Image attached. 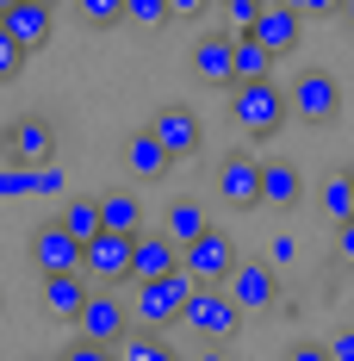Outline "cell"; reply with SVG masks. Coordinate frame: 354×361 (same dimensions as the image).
I'll return each instance as SVG.
<instances>
[{"mask_svg":"<svg viewBox=\"0 0 354 361\" xmlns=\"http://www.w3.org/2000/svg\"><path fill=\"white\" fill-rule=\"evenodd\" d=\"M63 224H69L81 243H94L100 231H106V218H100V200H87V193H75V200H63Z\"/></svg>","mask_w":354,"mask_h":361,"instance_id":"cell-25","label":"cell"},{"mask_svg":"<svg viewBox=\"0 0 354 361\" xmlns=\"http://www.w3.org/2000/svg\"><path fill=\"white\" fill-rule=\"evenodd\" d=\"M32 268L37 274H87V243L75 237L69 224H37L32 231Z\"/></svg>","mask_w":354,"mask_h":361,"instance_id":"cell-5","label":"cell"},{"mask_svg":"<svg viewBox=\"0 0 354 361\" xmlns=\"http://www.w3.org/2000/svg\"><path fill=\"white\" fill-rule=\"evenodd\" d=\"M149 131L175 149V162H180V156H199V144H206V125L193 118V106H180V100H168V106L156 112V118H149Z\"/></svg>","mask_w":354,"mask_h":361,"instance_id":"cell-15","label":"cell"},{"mask_svg":"<svg viewBox=\"0 0 354 361\" xmlns=\"http://www.w3.org/2000/svg\"><path fill=\"white\" fill-rule=\"evenodd\" d=\"M286 361H336V355H329V343H292Z\"/></svg>","mask_w":354,"mask_h":361,"instance_id":"cell-35","label":"cell"},{"mask_svg":"<svg viewBox=\"0 0 354 361\" xmlns=\"http://www.w3.org/2000/svg\"><path fill=\"white\" fill-rule=\"evenodd\" d=\"M180 324L199 330L206 343H224V336L243 330V305H236V293H230V287H193L187 312H180Z\"/></svg>","mask_w":354,"mask_h":361,"instance_id":"cell-3","label":"cell"},{"mask_svg":"<svg viewBox=\"0 0 354 361\" xmlns=\"http://www.w3.org/2000/svg\"><path fill=\"white\" fill-rule=\"evenodd\" d=\"M292 13H305V19H329V13H342V0H280Z\"/></svg>","mask_w":354,"mask_h":361,"instance_id":"cell-33","label":"cell"},{"mask_svg":"<svg viewBox=\"0 0 354 361\" xmlns=\"http://www.w3.org/2000/svg\"><path fill=\"white\" fill-rule=\"evenodd\" d=\"M261 13H267V0H224V19L236 25V37H248L261 25Z\"/></svg>","mask_w":354,"mask_h":361,"instance_id":"cell-27","label":"cell"},{"mask_svg":"<svg viewBox=\"0 0 354 361\" xmlns=\"http://www.w3.org/2000/svg\"><path fill=\"white\" fill-rule=\"evenodd\" d=\"M125 19L143 25V32H156V25H168L175 13H168V0H125Z\"/></svg>","mask_w":354,"mask_h":361,"instance_id":"cell-26","label":"cell"},{"mask_svg":"<svg viewBox=\"0 0 354 361\" xmlns=\"http://www.w3.org/2000/svg\"><path fill=\"white\" fill-rule=\"evenodd\" d=\"M193 274L180 268V274H162V281H137V299H131V318L137 330H168L180 324V312H187V299H193Z\"/></svg>","mask_w":354,"mask_h":361,"instance_id":"cell-2","label":"cell"},{"mask_svg":"<svg viewBox=\"0 0 354 361\" xmlns=\"http://www.w3.org/2000/svg\"><path fill=\"white\" fill-rule=\"evenodd\" d=\"M75 330L87 336V343H106V349H118L131 330H137V318H131V305L118 299L112 287H94V299L81 305V318H75Z\"/></svg>","mask_w":354,"mask_h":361,"instance_id":"cell-6","label":"cell"},{"mask_svg":"<svg viewBox=\"0 0 354 361\" xmlns=\"http://www.w3.org/2000/svg\"><path fill=\"white\" fill-rule=\"evenodd\" d=\"M100 218H106V231H125V237H137L143 231V206H137V193H100Z\"/></svg>","mask_w":354,"mask_h":361,"instance_id":"cell-22","label":"cell"},{"mask_svg":"<svg viewBox=\"0 0 354 361\" xmlns=\"http://www.w3.org/2000/svg\"><path fill=\"white\" fill-rule=\"evenodd\" d=\"M118 361H187V355H180L162 330H131V336L118 343Z\"/></svg>","mask_w":354,"mask_h":361,"instance_id":"cell-21","label":"cell"},{"mask_svg":"<svg viewBox=\"0 0 354 361\" xmlns=\"http://www.w3.org/2000/svg\"><path fill=\"white\" fill-rule=\"evenodd\" d=\"M274 50L261 37H236V81H274Z\"/></svg>","mask_w":354,"mask_h":361,"instance_id":"cell-23","label":"cell"},{"mask_svg":"<svg viewBox=\"0 0 354 361\" xmlns=\"http://www.w3.org/2000/svg\"><path fill=\"white\" fill-rule=\"evenodd\" d=\"M187 268V250H180L168 231H137V250H131V281H162V274H180Z\"/></svg>","mask_w":354,"mask_h":361,"instance_id":"cell-10","label":"cell"},{"mask_svg":"<svg viewBox=\"0 0 354 361\" xmlns=\"http://www.w3.org/2000/svg\"><path fill=\"white\" fill-rule=\"evenodd\" d=\"M87 299H94V281H87V274H44V281H37V305H44V318H56V324H75Z\"/></svg>","mask_w":354,"mask_h":361,"instance_id":"cell-11","label":"cell"},{"mask_svg":"<svg viewBox=\"0 0 354 361\" xmlns=\"http://www.w3.org/2000/svg\"><path fill=\"white\" fill-rule=\"evenodd\" d=\"M342 112V81L329 69H305L292 75V118H305V125H329Z\"/></svg>","mask_w":354,"mask_h":361,"instance_id":"cell-7","label":"cell"},{"mask_svg":"<svg viewBox=\"0 0 354 361\" xmlns=\"http://www.w3.org/2000/svg\"><path fill=\"white\" fill-rule=\"evenodd\" d=\"M19 69H25V50H19V44H13V32L0 25V81H13Z\"/></svg>","mask_w":354,"mask_h":361,"instance_id":"cell-30","label":"cell"},{"mask_svg":"<svg viewBox=\"0 0 354 361\" xmlns=\"http://www.w3.org/2000/svg\"><path fill=\"white\" fill-rule=\"evenodd\" d=\"M336 262L354 268V218H348V224H336Z\"/></svg>","mask_w":354,"mask_h":361,"instance_id":"cell-34","label":"cell"},{"mask_svg":"<svg viewBox=\"0 0 354 361\" xmlns=\"http://www.w3.org/2000/svg\"><path fill=\"white\" fill-rule=\"evenodd\" d=\"M267 262H274V268H292V237H274V250H267Z\"/></svg>","mask_w":354,"mask_h":361,"instance_id":"cell-38","label":"cell"},{"mask_svg":"<svg viewBox=\"0 0 354 361\" xmlns=\"http://www.w3.org/2000/svg\"><path fill=\"white\" fill-rule=\"evenodd\" d=\"M125 169H131L137 180H162L168 169H175V149L143 125V131H131V144H125Z\"/></svg>","mask_w":354,"mask_h":361,"instance_id":"cell-17","label":"cell"},{"mask_svg":"<svg viewBox=\"0 0 354 361\" xmlns=\"http://www.w3.org/2000/svg\"><path fill=\"white\" fill-rule=\"evenodd\" d=\"M193 75L206 87H236V37L230 32H206L193 44Z\"/></svg>","mask_w":354,"mask_h":361,"instance_id":"cell-12","label":"cell"},{"mask_svg":"<svg viewBox=\"0 0 354 361\" xmlns=\"http://www.w3.org/2000/svg\"><path fill=\"white\" fill-rule=\"evenodd\" d=\"M329 355H336V361H354V324H342L336 336H329Z\"/></svg>","mask_w":354,"mask_h":361,"instance_id":"cell-36","label":"cell"},{"mask_svg":"<svg viewBox=\"0 0 354 361\" xmlns=\"http://www.w3.org/2000/svg\"><path fill=\"white\" fill-rule=\"evenodd\" d=\"M206 6H212V0H168V13H175V19H199Z\"/></svg>","mask_w":354,"mask_h":361,"instance_id":"cell-37","label":"cell"},{"mask_svg":"<svg viewBox=\"0 0 354 361\" xmlns=\"http://www.w3.org/2000/svg\"><path fill=\"white\" fill-rule=\"evenodd\" d=\"M0 25H6V32H13V44L32 56V50H44V44H50V6H44V0H19Z\"/></svg>","mask_w":354,"mask_h":361,"instance_id":"cell-19","label":"cell"},{"mask_svg":"<svg viewBox=\"0 0 354 361\" xmlns=\"http://www.w3.org/2000/svg\"><path fill=\"white\" fill-rule=\"evenodd\" d=\"M44 6H56V0H44Z\"/></svg>","mask_w":354,"mask_h":361,"instance_id":"cell-42","label":"cell"},{"mask_svg":"<svg viewBox=\"0 0 354 361\" xmlns=\"http://www.w3.org/2000/svg\"><path fill=\"white\" fill-rule=\"evenodd\" d=\"M19 193H32V169H19V162H0V200H19Z\"/></svg>","mask_w":354,"mask_h":361,"instance_id":"cell-29","label":"cell"},{"mask_svg":"<svg viewBox=\"0 0 354 361\" xmlns=\"http://www.w3.org/2000/svg\"><path fill=\"white\" fill-rule=\"evenodd\" d=\"M56 361H118V349H106V343H87V336H81V343H69Z\"/></svg>","mask_w":354,"mask_h":361,"instance_id":"cell-31","label":"cell"},{"mask_svg":"<svg viewBox=\"0 0 354 361\" xmlns=\"http://www.w3.org/2000/svg\"><path fill=\"white\" fill-rule=\"evenodd\" d=\"M348 180H354V169H348Z\"/></svg>","mask_w":354,"mask_h":361,"instance_id":"cell-43","label":"cell"},{"mask_svg":"<svg viewBox=\"0 0 354 361\" xmlns=\"http://www.w3.org/2000/svg\"><path fill=\"white\" fill-rule=\"evenodd\" d=\"M230 293H236L243 312H274V305H280V268H274V262H243V268L230 274Z\"/></svg>","mask_w":354,"mask_h":361,"instance_id":"cell-14","label":"cell"},{"mask_svg":"<svg viewBox=\"0 0 354 361\" xmlns=\"http://www.w3.org/2000/svg\"><path fill=\"white\" fill-rule=\"evenodd\" d=\"M248 37H261L274 56H292L298 44H305V13H292V6H280V0H267V13H261V25Z\"/></svg>","mask_w":354,"mask_h":361,"instance_id":"cell-16","label":"cell"},{"mask_svg":"<svg viewBox=\"0 0 354 361\" xmlns=\"http://www.w3.org/2000/svg\"><path fill=\"white\" fill-rule=\"evenodd\" d=\"M0 305H6V299H0Z\"/></svg>","mask_w":354,"mask_h":361,"instance_id":"cell-44","label":"cell"},{"mask_svg":"<svg viewBox=\"0 0 354 361\" xmlns=\"http://www.w3.org/2000/svg\"><path fill=\"white\" fill-rule=\"evenodd\" d=\"M162 231L187 250V243H199V237L212 231V218H206V206H199V200H187V193H180V200H168V212H162Z\"/></svg>","mask_w":354,"mask_h":361,"instance_id":"cell-20","label":"cell"},{"mask_svg":"<svg viewBox=\"0 0 354 361\" xmlns=\"http://www.w3.org/2000/svg\"><path fill=\"white\" fill-rule=\"evenodd\" d=\"M13 6H19V0H0V19H6V13H13Z\"/></svg>","mask_w":354,"mask_h":361,"instance_id":"cell-41","label":"cell"},{"mask_svg":"<svg viewBox=\"0 0 354 361\" xmlns=\"http://www.w3.org/2000/svg\"><path fill=\"white\" fill-rule=\"evenodd\" d=\"M193 361H230V349H224V343H212V349H199Z\"/></svg>","mask_w":354,"mask_h":361,"instance_id":"cell-39","label":"cell"},{"mask_svg":"<svg viewBox=\"0 0 354 361\" xmlns=\"http://www.w3.org/2000/svg\"><path fill=\"white\" fill-rule=\"evenodd\" d=\"M236 268H243V262H236V243H230L224 231H206L199 243H187V274H193L199 287H230Z\"/></svg>","mask_w":354,"mask_h":361,"instance_id":"cell-8","label":"cell"},{"mask_svg":"<svg viewBox=\"0 0 354 361\" xmlns=\"http://www.w3.org/2000/svg\"><path fill=\"white\" fill-rule=\"evenodd\" d=\"M69 6L87 25H118V19H125V0H69Z\"/></svg>","mask_w":354,"mask_h":361,"instance_id":"cell-28","label":"cell"},{"mask_svg":"<svg viewBox=\"0 0 354 361\" xmlns=\"http://www.w3.org/2000/svg\"><path fill=\"white\" fill-rule=\"evenodd\" d=\"M342 25H348V32H354V0H342Z\"/></svg>","mask_w":354,"mask_h":361,"instance_id":"cell-40","label":"cell"},{"mask_svg":"<svg viewBox=\"0 0 354 361\" xmlns=\"http://www.w3.org/2000/svg\"><path fill=\"white\" fill-rule=\"evenodd\" d=\"M217 200L224 206H261V162L243 156V149H230L217 162Z\"/></svg>","mask_w":354,"mask_h":361,"instance_id":"cell-13","label":"cell"},{"mask_svg":"<svg viewBox=\"0 0 354 361\" xmlns=\"http://www.w3.org/2000/svg\"><path fill=\"white\" fill-rule=\"evenodd\" d=\"M286 118H292V94L280 81H236L230 87V125L243 137H280Z\"/></svg>","mask_w":354,"mask_h":361,"instance_id":"cell-1","label":"cell"},{"mask_svg":"<svg viewBox=\"0 0 354 361\" xmlns=\"http://www.w3.org/2000/svg\"><path fill=\"white\" fill-rule=\"evenodd\" d=\"M63 169H56V162H44V169H32V193H63Z\"/></svg>","mask_w":354,"mask_h":361,"instance_id":"cell-32","label":"cell"},{"mask_svg":"<svg viewBox=\"0 0 354 361\" xmlns=\"http://www.w3.org/2000/svg\"><path fill=\"white\" fill-rule=\"evenodd\" d=\"M217 6H224V0H217Z\"/></svg>","mask_w":354,"mask_h":361,"instance_id":"cell-45","label":"cell"},{"mask_svg":"<svg viewBox=\"0 0 354 361\" xmlns=\"http://www.w3.org/2000/svg\"><path fill=\"white\" fill-rule=\"evenodd\" d=\"M131 250H137V237H125V231H100V237L87 243V281H94V287H118V281H131Z\"/></svg>","mask_w":354,"mask_h":361,"instance_id":"cell-9","label":"cell"},{"mask_svg":"<svg viewBox=\"0 0 354 361\" xmlns=\"http://www.w3.org/2000/svg\"><path fill=\"white\" fill-rule=\"evenodd\" d=\"M0 156L19 162V169H44V162H56V125L37 118V112H19V118L0 131Z\"/></svg>","mask_w":354,"mask_h":361,"instance_id":"cell-4","label":"cell"},{"mask_svg":"<svg viewBox=\"0 0 354 361\" xmlns=\"http://www.w3.org/2000/svg\"><path fill=\"white\" fill-rule=\"evenodd\" d=\"M298 200H305L298 162H261V206H267V212H292Z\"/></svg>","mask_w":354,"mask_h":361,"instance_id":"cell-18","label":"cell"},{"mask_svg":"<svg viewBox=\"0 0 354 361\" xmlns=\"http://www.w3.org/2000/svg\"><path fill=\"white\" fill-rule=\"evenodd\" d=\"M317 206H323V218H329V224H348V218H354V180H348V169H336V175L323 180Z\"/></svg>","mask_w":354,"mask_h":361,"instance_id":"cell-24","label":"cell"}]
</instances>
